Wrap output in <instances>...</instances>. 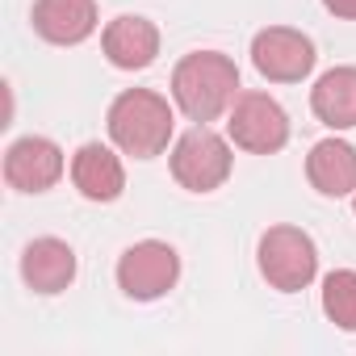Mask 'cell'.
<instances>
[{
	"instance_id": "cell-1",
	"label": "cell",
	"mask_w": 356,
	"mask_h": 356,
	"mask_svg": "<svg viewBox=\"0 0 356 356\" xmlns=\"http://www.w3.org/2000/svg\"><path fill=\"white\" fill-rule=\"evenodd\" d=\"M235 88H239V67H235V59H227L218 51H193L172 72L176 105H181V113L189 122H202V126L231 109V101L239 97Z\"/></svg>"
},
{
	"instance_id": "cell-8",
	"label": "cell",
	"mask_w": 356,
	"mask_h": 356,
	"mask_svg": "<svg viewBox=\"0 0 356 356\" xmlns=\"http://www.w3.org/2000/svg\"><path fill=\"white\" fill-rule=\"evenodd\" d=\"M59 176H63V151H59V143H51L42 134L17 138L5 151V181L17 193H47L59 185Z\"/></svg>"
},
{
	"instance_id": "cell-6",
	"label": "cell",
	"mask_w": 356,
	"mask_h": 356,
	"mask_svg": "<svg viewBox=\"0 0 356 356\" xmlns=\"http://www.w3.org/2000/svg\"><path fill=\"white\" fill-rule=\"evenodd\" d=\"M235 147L252 155H273L289 143V113L268 97V92H239L231 101V122H227Z\"/></svg>"
},
{
	"instance_id": "cell-12",
	"label": "cell",
	"mask_w": 356,
	"mask_h": 356,
	"mask_svg": "<svg viewBox=\"0 0 356 356\" xmlns=\"http://www.w3.org/2000/svg\"><path fill=\"white\" fill-rule=\"evenodd\" d=\"M22 277L34 293H63L76 281V252L63 239H34L22 252Z\"/></svg>"
},
{
	"instance_id": "cell-14",
	"label": "cell",
	"mask_w": 356,
	"mask_h": 356,
	"mask_svg": "<svg viewBox=\"0 0 356 356\" xmlns=\"http://www.w3.org/2000/svg\"><path fill=\"white\" fill-rule=\"evenodd\" d=\"M310 109L323 126L331 130H352L356 126V67H331L318 76L310 92Z\"/></svg>"
},
{
	"instance_id": "cell-4",
	"label": "cell",
	"mask_w": 356,
	"mask_h": 356,
	"mask_svg": "<svg viewBox=\"0 0 356 356\" xmlns=\"http://www.w3.org/2000/svg\"><path fill=\"white\" fill-rule=\"evenodd\" d=\"M256 260H260V273L273 289L281 293H298L314 281L318 273V248L306 231L298 227H268L260 235V248H256Z\"/></svg>"
},
{
	"instance_id": "cell-9",
	"label": "cell",
	"mask_w": 356,
	"mask_h": 356,
	"mask_svg": "<svg viewBox=\"0 0 356 356\" xmlns=\"http://www.w3.org/2000/svg\"><path fill=\"white\" fill-rule=\"evenodd\" d=\"M101 47H105V59L122 72H143L155 63L159 55V30L147 22V17H113L101 34Z\"/></svg>"
},
{
	"instance_id": "cell-5",
	"label": "cell",
	"mask_w": 356,
	"mask_h": 356,
	"mask_svg": "<svg viewBox=\"0 0 356 356\" xmlns=\"http://www.w3.org/2000/svg\"><path fill=\"white\" fill-rule=\"evenodd\" d=\"M176 277H181V256H176L172 243H159V239H143L126 248L118 260V289L134 302L163 298L176 285Z\"/></svg>"
},
{
	"instance_id": "cell-17",
	"label": "cell",
	"mask_w": 356,
	"mask_h": 356,
	"mask_svg": "<svg viewBox=\"0 0 356 356\" xmlns=\"http://www.w3.org/2000/svg\"><path fill=\"white\" fill-rule=\"evenodd\" d=\"M352 210H356V197H352Z\"/></svg>"
},
{
	"instance_id": "cell-10",
	"label": "cell",
	"mask_w": 356,
	"mask_h": 356,
	"mask_svg": "<svg viewBox=\"0 0 356 356\" xmlns=\"http://www.w3.org/2000/svg\"><path fill=\"white\" fill-rule=\"evenodd\" d=\"M34 30L55 47H80L97 30V0H34Z\"/></svg>"
},
{
	"instance_id": "cell-7",
	"label": "cell",
	"mask_w": 356,
	"mask_h": 356,
	"mask_svg": "<svg viewBox=\"0 0 356 356\" xmlns=\"http://www.w3.org/2000/svg\"><path fill=\"white\" fill-rule=\"evenodd\" d=\"M314 42L302 30L289 26H268L252 38V63L264 80L273 84H298L314 72Z\"/></svg>"
},
{
	"instance_id": "cell-16",
	"label": "cell",
	"mask_w": 356,
	"mask_h": 356,
	"mask_svg": "<svg viewBox=\"0 0 356 356\" xmlns=\"http://www.w3.org/2000/svg\"><path fill=\"white\" fill-rule=\"evenodd\" d=\"M323 9L343 17V22H356V0H323Z\"/></svg>"
},
{
	"instance_id": "cell-2",
	"label": "cell",
	"mask_w": 356,
	"mask_h": 356,
	"mask_svg": "<svg viewBox=\"0 0 356 356\" xmlns=\"http://www.w3.org/2000/svg\"><path fill=\"white\" fill-rule=\"evenodd\" d=\"M105 122H109V138L126 155H134V159L163 155V147L172 138V126H176L172 105L159 92H151V88H126V92H118Z\"/></svg>"
},
{
	"instance_id": "cell-15",
	"label": "cell",
	"mask_w": 356,
	"mask_h": 356,
	"mask_svg": "<svg viewBox=\"0 0 356 356\" xmlns=\"http://www.w3.org/2000/svg\"><path fill=\"white\" fill-rule=\"evenodd\" d=\"M323 314L339 331H356V273L352 268L327 273V281H323Z\"/></svg>"
},
{
	"instance_id": "cell-3",
	"label": "cell",
	"mask_w": 356,
	"mask_h": 356,
	"mask_svg": "<svg viewBox=\"0 0 356 356\" xmlns=\"http://www.w3.org/2000/svg\"><path fill=\"white\" fill-rule=\"evenodd\" d=\"M231 147L222 134H214L210 126H193L189 134L176 138L172 147V176H176V185L189 189V193H214L227 185V176H231Z\"/></svg>"
},
{
	"instance_id": "cell-13",
	"label": "cell",
	"mask_w": 356,
	"mask_h": 356,
	"mask_svg": "<svg viewBox=\"0 0 356 356\" xmlns=\"http://www.w3.org/2000/svg\"><path fill=\"white\" fill-rule=\"evenodd\" d=\"M306 176L323 197H348L356 193V147L339 138H323L306 155Z\"/></svg>"
},
{
	"instance_id": "cell-11",
	"label": "cell",
	"mask_w": 356,
	"mask_h": 356,
	"mask_svg": "<svg viewBox=\"0 0 356 356\" xmlns=\"http://www.w3.org/2000/svg\"><path fill=\"white\" fill-rule=\"evenodd\" d=\"M72 181L88 202H118L122 189H126V172H122V159L109 147L84 143L72 159Z\"/></svg>"
}]
</instances>
